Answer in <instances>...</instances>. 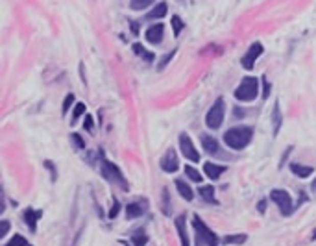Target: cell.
<instances>
[{"label": "cell", "mask_w": 316, "mask_h": 246, "mask_svg": "<svg viewBox=\"0 0 316 246\" xmlns=\"http://www.w3.org/2000/svg\"><path fill=\"white\" fill-rule=\"evenodd\" d=\"M150 4H154V0H132V2H130V8L135 11H141V10H146Z\"/></svg>", "instance_id": "cell-26"}, {"label": "cell", "mask_w": 316, "mask_h": 246, "mask_svg": "<svg viewBox=\"0 0 316 246\" xmlns=\"http://www.w3.org/2000/svg\"><path fill=\"white\" fill-rule=\"evenodd\" d=\"M263 54V44L261 43H253L252 47L248 49V52L244 54L242 59H240V63H242V67L246 69V71H252L253 65H255V61H257V58Z\"/></svg>", "instance_id": "cell-8"}, {"label": "cell", "mask_w": 316, "mask_h": 246, "mask_svg": "<svg viewBox=\"0 0 316 246\" xmlns=\"http://www.w3.org/2000/svg\"><path fill=\"white\" fill-rule=\"evenodd\" d=\"M4 246H32V244L26 241V237H22V235H19V233H17V235L11 237L10 241L6 242Z\"/></svg>", "instance_id": "cell-25"}, {"label": "cell", "mask_w": 316, "mask_h": 246, "mask_svg": "<svg viewBox=\"0 0 316 246\" xmlns=\"http://www.w3.org/2000/svg\"><path fill=\"white\" fill-rule=\"evenodd\" d=\"M41 217H43V211L34 209V208L25 209V213H22V218H25L26 226L30 228V232H35V230H37V222H39Z\"/></svg>", "instance_id": "cell-10"}, {"label": "cell", "mask_w": 316, "mask_h": 246, "mask_svg": "<svg viewBox=\"0 0 316 246\" xmlns=\"http://www.w3.org/2000/svg\"><path fill=\"white\" fill-rule=\"evenodd\" d=\"M312 241H316V228H314V232H312V237H311Z\"/></svg>", "instance_id": "cell-41"}, {"label": "cell", "mask_w": 316, "mask_h": 246, "mask_svg": "<svg viewBox=\"0 0 316 246\" xmlns=\"http://www.w3.org/2000/svg\"><path fill=\"white\" fill-rule=\"evenodd\" d=\"M244 115V111L242 109H237V107H235V117H242Z\"/></svg>", "instance_id": "cell-40"}, {"label": "cell", "mask_w": 316, "mask_h": 246, "mask_svg": "<svg viewBox=\"0 0 316 246\" xmlns=\"http://www.w3.org/2000/svg\"><path fill=\"white\" fill-rule=\"evenodd\" d=\"M130 28H132L133 34H139V25H137V23H132V25H130Z\"/></svg>", "instance_id": "cell-39"}, {"label": "cell", "mask_w": 316, "mask_h": 246, "mask_svg": "<svg viewBox=\"0 0 316 246\" xmlns=\"http://www.w3.org/2000/svg\"><path fill=\"white\" fill-rule=\"evenodd\" d=\"M246 239H248L246 233H238V235H226L222 242H226V244H242V242H246Z\"/></svg>", "instance_id": "cell-23"}, {"label": "cell", "mask_w": 316, "mask_h": 246, "mask_svg": "<svg viewBox=\"0 0 316 246\" xmlns=\"http://www.w3.org/2000/svg\"><path fill=\"white\" fill-rule=\"evenodd\" d=\"M70 141H72V145H74V148L76 150L85 148V143H83V139L80 137V133H72V136H70Z\"/></svg>", "instance_id": "cell-30"}, {"label": "cell", "mask_w": 316, "mask_h": 246, "mask_svg": "<svg viewBox=\"0 0 316 246\" xmlns=\"http://www.w3.org/2000/svg\"><path fill=\"white\" fill-rule=\"evenodd\" d=\"M83 128H85V130H89V131H92V128H94V121H92L91 115L85 117V121H83Z\"/></svg>", "instance_id": "cell-34"}, {"label": "cell", "mask_w": 316, "mask_h": 246, "mask_svg": "<svg viewBox=\"0 0 316 246\" xmlns=\"http://www.w3.org/2000/svg\"><path fill=\"white\" fill-rule=\"evenodd\" d=\"M259 95V80L255 76H246L242 78V82L238 83L235 89V98L240 102H252L255 100Z\"/></svg>", "instance_id": "cell-3"}, {"label": "cell", "mask_w": 316, "mask_h": 246, "mask_svg": "<svg viewBox=\"0 0 316 246\" xmlns=\"http://www.w3.org/2000/svg\"><path fill=\"white\" fill-rule=\"evenodd\" d=\"M102 176L107 180V182H111V184L118 185V187L122 189V191H128V182L126 178H124V174L120 172V169H118L117 165L111 163V161H107L102 158Z\"/></svg>", "instance_id": "cell-5"}, {"label": "cell", "mask_w": 316, "mask_h": 246, "mask_svg": "<svg viewBox=\"0 0 316 246\" xmlns=\"http://www.w3.org/2000/svg\"><path fill=\"white\" fill-rule=\"evenodd\" d=\"M180 150H181V154H183L189 161H192V163H198L200 161V152L196 150L195 143H192V139H190L187 133H181L180 136Z\"/></svg>", "instance_id": "cell-7"}, {"label": "cell", "mask_w": 316, "mask_h": 246, "mask_svg": "<svg viewBox=\"0 0 316 246\" xmlns=\"http://www.w3.org/2000/svg\"><path fill=\"white\" fill-rule=\"evenodd\" d=\"M268 97H270V83L266 82V78H263V98L266 100Z\"/></svg>", "instance_id": "cell-36"}, {"label": "cell", "mask_w": 316, "mask_h": 246, "mask_svg": "<svg viewBox=\"0 0 316 246\" xmlns=\"http://www.w3.org/2000/svg\"><path fill=\"white\" fill-rule=\"evenodd\" d=\"M174 54H176V50H172L171 54H166L165 58H163V61L159 63V67H157V69H159V71H161V69H163V67H166V63H168V61H171L172 58H174Z\"/></svg>", "instance_id": "cell-35"}, {"label": "cell", "mask_w": 316, "mask_h": 246, "mask_svg": "<svg viewBox=\"0 0 316 246\" xmlns=\"http://www.w3.org/2000/svg\"><path fill=\"white\" fill-rule=\"evenodd\" d=\"M118 211H120V202H118V200H113V208H111V211H109V218L117 217Z\"/></svg>", "instance_id": "cell-33"}, {"label": "cell", "mask_w": 316, "mask_h": 246, "mask_svg": "<svg viewBox=\"0 0 316 246\" xmlns=\"http://www.w3.org/2000/svg\"><path fill=\"white\" fill-rule=\"evenodd\" d=\"M228 170V167H224V165H216V163H211V161H207V163L204 165V172H205V176L209 180H218L222 174Z\"/></svg>", "instance_id": "cell-13"}, {"label": "cell", "mask_w": 316, "mask_h": 246, "mask_svg": "<svg viewBox=\"0 0 316 246\" xmlns=\"http://www.w3.org/2000/svg\"><path fill=\"white\" fill-rule=\"evenodd\" d=\"M288 167H290L292 174H296L298 178H302V180L309 178L312 174V167H307V165H302V163H290Z\"/></svg>", "instance_id": "cell-15"}, {"label": "cell", "mask_w": 316, "mask_h": 246, "mask_svg": "<svg viewBox=\"0 0 316 246\" xmlns=\"http://www.w3.org/2000/svg\"><path fill=\"white\" fill-rule=\"evenodd\" d=\"M202 146H204V150L207 152L209 155H218V141L214 139V137L211 136H202Z\"/></svg>", "instance_id": "cell-14"}, {"label": "cell", "mask_w": 316, "mask_h": 246, "mask_svg": "<svg viewBox=\"0 0 316 246\" xmlns=\"http://www.w3.org/2000/svg\"><path fill=\"white\" fill-rule=\"evenodd\" d=\"M83 113H85V104H82V102H80V104H76V106H74V111H72V122L78 121V119L83 115Z\"/></svg>", "instance_id": "cell-29"}, {"label": "cell", "mask_w": 316, "mask_h": 246, "mask_svg": "<svg viewBox=\"0 0 316 246\" xmlns=\"http://www.w3.org/2000/svg\"><path fill=\"white\" fill-rule=\"evenodd\" d=\"M176 230H178V235H180L181 246H190L189 235H187V215L181 213L180 217L176 218Z\"/></svg>", "instance_id": "cell-12"}, {"label": "cell", "mask_w": 316, "mask_h": 246, "mask_svg": "<svg viewBox=\"0 0 316 246\" xmlns=\"http://www.w3.org/2000/svg\"><path fill=\"white\" fill-rule=\"evenodd\" d=\"M183 28H185V23L181 20V17H178V15H174L172 17V30H174V35L178 37V35L183 32Z\"/></svg>", "instance_id": "cell-27"}, {"label": "cell", "mask_w": 316, "mask_h": 246, "mask_svg": "<svg viewBox=\"0 0 316 246\" xmlns=\"http://www.w3.org/2000/svg\"><path fill=\"white\" fill-rule=\"evenodd\" d=\"M185 174H187V178H190L192 182H196V184H200V182L204 180L202 178V174H200L192 165H187V167H185Z\"/></svg>", "instance_id": "cell-24"}, {"label": "cell", "mask_w": 316, "mask_h": 246, "mask_svg": "<svg viewBox=\"0 0 316 246\" xmlns=\"http://www.w3.org/2000/svg\"><path fill=\"white\" fill-rule=\"evenodd\" d=\"M146 242H148V237H146V232L142 228L135 230L130 237V246H146Z\"/></svg>", "instance_id": "cell-19"}, {"label": "cell", "mask_w": 316, "mask_h": 246, "mask_svg": "<svg viewBox=\"0 0 316 246\" xmlns=\"http://www.w3.org/2000/svg\"><path fill=\"white\" fill-rule=\"evenodd\" d=\"M192 230H195V246H218L220 239L216 237V233L213 230L207 228L202 218L198 215L192 217Z\"/></svg>", "instance_id": "cell-2"}, {"label": "cell", "mask_w": 316, "mask_h": 246, "mask_svg": "<svg viewBox=\"0 0 316 246\" xmlns=\"http://www.w3.org/2000/svg\"><path fill=\"white\" fill-rule=\"evenodd\" d=\"M8 232H10V222H8V220H2V237L8 235Z\"/></svg>", "instance_id": "cell-37"}, {"label": "cell", "mask_w": 316, "mask_h": 246, "mask_svg": "<svg viewBox=\"0 0 316 246\" xmlns=\"http://www.w3.org/2000/svg\"><path fill=\"white\" fill-rule=\"evenodd\" d=\"M133 52L139 54V56H141V58L144 59V61H148V63H152V61H154V58H156V56H154L152 52H148V50H146L141 43H135V44H133Z\"/></svg>", "instance_id": "cell-22"}, {"label": "cell", "mask_w": 316, "mask_h": 246, "mask_svg": "<svg viewBox=\"0 0 316 246\" xmlns=\"http://www.w3.org/2000/svg\"><path fill=\"white\" fill-rule=\"evenodd\" d=\"M44 167L50 170V176H52V182H56L58 180V172H56V167H54L52 161H44Z\"/></svg>", "instance_id": "cell-32"}, {"label": "cell", "mask_w": 316, "mask_h": 246, "mask_svg": "<svg viewBox=\"0 0 316 246\" xmlns=\"http://www.w3.org/2000/svg\"><path fill=\"white\" fill-rule=\"evenodd\" d=\"M176 189H178V193L181 194V198H185L187 202H190L192 198H195V191L189 187V184L187 182H183V180H176Z\"/></svg>", "instance_id": "cell-16"}, {"label": "cell", "mask_w": 316, "mask_h": 246, "mask_svg": "<svg viewBox=\"0 0 316 246\" xmlns=\"http://www.w3.org/2000/svg\"><path fill=\"white\" fill-rule=\"evenodd\" d=\"M198 193H200V196L204 198L207 204H213V206H216V204H218V200L214 198V187H213V185H202V187L198 189Z\"/></svg>", "instance_id": "cell-17"}, {"label": "cell", "mask_w": 316, "mask_h": 246, "mask_svg": "<svg viewBox=\"0 0 316 246\" xmlns=\"http://www.w3.org/2000/svg\"><path fill=\"white\" fill-rule=\"evenodd\" d=\"M141 215H144V208H142L141 202H132L126 206V217L130 218V220L141 217Z\"/></svg>", "instance_id": "cell-20"}, {"label": "cell", "mask_w": 316, "mask_h": 246, "mask_svg": "<svg viewBox=\"0 0 316 246\" xmlns=\"http://www.w3.org/2000/svg\"><path fill=\"white\" fill-rule=\"evenodd\" d=\"M253 130L248 126H237V128H229L224 133V143L231 150H244L252 143Z\"/></svg>", "instance_id": "cell-1"}, {"label": "cell", "mask_w": 316, "mask_h": 246, "mask_svg": "<svg viewBox=\"0 0 316 246\" xmlns=\"http://www.w3.org/2000/svg\"><path fill=\"white\" fill-rule=\"evenodd\" d=\"M224 115H226V102L224 98L220 97L214 100V104L211 106V109L207 111V115H205V124L207 128L211 130H218L222 122H224Z\"/></svg>", "instance_id": "cell-4"}, {"label": "cell", "mask_w": 316, "mask_h": 246, "mask_svg": "<svg viewBox=\"0 0 316 246\" xmlns=\"http://www.w3.org/2000/svg\"><path fill=\"white\" fill-rule=\"evenodd\" d=\"M159 165H161V169L165 170V172H168V174L178 172V169H180V161H178V154H176V150L174 148L168 150V152L161 158Z\"/></svg>", "instance_id": "cell-9"}, {"label": "cell", "mask_w": 316, "mask_h": 246, "mask_svg": "<svg viewBox=\"0 0 316 246\" xmlns=\"http://www.w3.org/2000/svg\"><path fill=\"white\" fill-rule=\"evenodd\" d=\"M257 209H259V213H264V209H266V200H261L259 206H257Z\"/></svg>", "instance_id": "cell-38"}, {"label": "cell", "mask_w": 316, "mask_h": 246, "mask_svg": "<svg viewBox=\"0 0 316 246\" xmlns=\"http://www.w3.org/2000/svg\"><path fill=\"white\" fill-rule=\"evenodd\" d=\"M281 122H283V117H281V106H279V102L274 104V109H272V124H274V136L279 133L281 130Z\"/></svg>", "instance_id": "cell-18"}, {"label": "cell", "mask_w": 316, "mask_h": 246, "mask_svg": "<svg viewBox=\"0 0 316 246\" xmlns=\"http://www.w3.org/2000/svg\"><path fill=\"white\" fill-rule=\"evenodd\" d=\"M72 106H74V95H67L63 100V113H67Z\"/></svg>", "instance_id": "cell-31"}, {"label": "cell", "mask_w": 316, "mask_h": 246, "mask_svg": "<svg viewBox=\"0 0 316 246\" xmlns=\"http://www.w3.org/2000/svg\"><path fill=\"white\" fill-rule=\"evenodd\" d=\"M163 213L165 215H171V196H168V191L163 189Z\"/></svg>", "instance_id": "cell-28"}, {"label": "cell", "mask_w": 316, "mask_h": 246, "mask_svg": "<svg viewBox=\"0 0 316 246\" xmlns=\"http://www.w3.org/2000/svg\"><path fill=\"white\" fill-rule=\"evenodd\" d=\"M163 34H165V26L163 25H152L146 30V41L152 44H159L163 41Z\"/></svg>", "instance_id": "cell-11"}, {"label": "cell", "mask_w": 316, "mask_h": 246, "mask_svg": "<svg viewBox=\"0 0 316 246\" xmlns=\"http://www.w3.org/2000/svg\"><path fill=\"white\" fill-rule=\"evenodd\" d=\"M166 11H168V6H166V2H159V4L154 8V10L148 11V19H163L166 15Z\"/></svg>", "instance_id": "cell-21"}, {"label": "cell", "mask_w": 316, "mask_h": 246, "mask_svg": "<svg viewBox=\"0 0 316 246\" xmlns=\"http://www.w3.org/2000/svg\"><path fill=\"white\" fill-rule=\"evenodd\" d=\"M270 198H272L274 202H276V206L279 208L281 215H285V217H290L292 213L298 209L296 206L292 204L290 194H288L287 191H283V189H274L272 193H270Z\"/></svg>", "instance_id": "cell-6"}]
</instances>
